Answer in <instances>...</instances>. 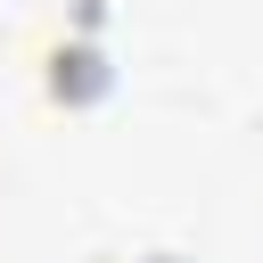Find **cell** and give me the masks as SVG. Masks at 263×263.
Wrapping results in <instances>:
<instances>
[{
	"label": "cell",
	"mask_w": 263,
	"mask_h": 263,
	"mask_svg": "<svg viewBox=\"0 0 263 263\" xmlns=\"http://www.w3.org/2000/svg\"><path fill=\"white\" fill-rule=\"evenodd\" d=\"M99 90H107V58H99V49H49V99L82 107V99H99Z\"/></svg>",
	"instance_id": "1"
}]
</instances>
